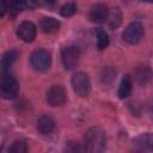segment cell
<instances>
[{
	"instance_id": "1",
	"label": "cell",
	"mask_w": 153,
	"mask_h": 153,
	"mask_svg": "<svg viewBox=\"0 0 153 153\" xmlns=\"http://www.w3.org/2000/svg\"><path fill=\"white\" fill-rule=\"evenodd\" d=\"M85 149L88 152H103L106 146L105 133L98 128L92 127L85 133Z\"/></svg>"
},
{
	"instance_id": "2",
	"label": "cell",
	"mask_w": 153,
	"mask_h": 153,
	"mask_svg": "<svg viewBox=\"0 0 153 153\" xmlns=\"http://www.w3.org/2000/svg\"><path fill=\"white\" fill-rule=\"evenodd\" d=\"M19 84L14 76H12L8 72H5L1 76L0 81V92L1 97L5 99H12L18 94Z\"/></svg>"
},
{
	"instance_id": "3",
	"label": "cell",
	"mask_w": 153,
	"mask_h": 153,
	"mask_svg": "<svg viewBox=\"0 0 153 153\" xmlns=\"http://www.w3.org/2000/svg\"><path fill=\"white\" fill-rule=\"evenodd\" d=\"M30 63H31V66L35 71L45 72V71L49 69V67L51 65V56L47 50L37 49L31 54Z\"/></svg>"
},
{
	"instance_id": "4",
	"label": "cell",
	"mask_w": 153,
	"mask_h": 153,
	"mask_svg": "<svg viewBox=\"0 0 153 153\" xmlns=\"http://www.w3.org/2000/svg\"><path fill=\"white\" fill-rule=\"evenodd\" d=\"M73 91L80 96V97H86L88 96L90 91H91V82L88 79V75L84 72H76L71 80Z\"/></svg>"
},
{
	"instance_id": "5",
	"label": "cell",
	"mask_w": 153,
	"mask_h": 153,
	"mask_svg": "<svg viewBox=\"0 0 153 153\" xmlns=\"http://www.w3.org/2000/svg\"><path fill=\"white\" fill-rule=\"evenodd\" d=\"M80 59V49L75 45H68L65 47L61 50V61L66 69L74 68Z\"/></svg>"
},
{
	"instance_id": "6",
	"label": "cell",
	"mask_w": 153,
	"mask_h": 153,
	"mask_svg": "<svg viewBox=\"0 0 153 153\" xmlns=\"http://www.w3.org/2000/svg\"><path fill=\"white\" fill-rule=\"evenodd\" d=\"M143 36V26L139 22H133L130 23L123 31L122 38L129 44H136L141 41Z\"/></svg>"
},
{
	"instance_id": "7",
	"label": "cell",
	"mask_w": 153,
	"mask_h": 153,
	"mask_svg": "<svg viewBox=\"0 0 153 153\" xmlns=\"http://www.w3.org/2000/svg\"><path fill=\"white\" fill-rule=\"evenodd\" d=\"M47 103L50 106H61L66 103V90L61 85H53L45 96Z\"/></svg>"
},
{
	"instance_id": "8",
	"label": "cell",
	"mask_w": 153,
	"mask_h": 153,
	"mask_svg": "<svg viewBox=\"0 0 153 153\" xmlns=\"http://www.w3.org/2000/svg\"><path fill=\"white\" fill-rule=\"evenodd\" d=\"M36 25L32 23V22H29V20H25V22H22L18 27H17V35L18 37L29 43V42H32L35 38H36Z\"/></svg>"
},
{
	"instance_id": "9",
	"label": "cell",
	"mask_w": 153,
	"mask_h": 153,
	"mask_svg": "<svg viewBox=\"0 0 153 153\" xmlns=\"http://www.w3.org/2000/svg\"><path fill=\"white\" fill-rule=\"evenodd\" d=\"M109 8L105 4H96L91 7L90 12H88V18L91 22L93 23H104L105 20H108L109 18Z\"/></svg>"
},
{
	"instance_id": "10",
	"label": "cell",
	"mask_w": 153,
	"mask_h": 153,
	"mask_svg": "<svg viewBox=\"0 0 153 153\" xmlns=\"http://www.w3.org/2000/svg\"><path fill=\"white\" fill-rule=\"evenodd\" d=\"M134 145L140 149L153 151V133H142L134 139Z\"/></svg>"
},
{
	"instance_id": "11",
	"label": "cell",
	"mask_w": 153,
	"mask_h": 153,
	"mask_svg": "<svg viewBox=\"0 0 153 153\" xmlns=\"http://www.w3.org/2000/svg\"><path fill=\"white\" fill-rule=\"evenodd\" d=\"M39 27L44 33H55L60 29V23L51 17H43L39 22Z\"/></svg>"
},
{
	"instance_id": "12",
	"label": "cell",
	"mask_w": 153,
	"mask_h": 153,
	"mask_svg": "<svg viewBox=\"0 0 153 153\" xmlns=\"http://www.w3.org/2000/svg\"><path fill=\"white\" fill-rule=\"evenodd\" d=\"M54 127H55V122L48 115H44V116L39 117L38 121H37V130L41 134H44V135L50 134L54 130Z\"/></svg>"
},
{
	"instance_id": "13",
	"label": "cell",
	"mask_w": 153,
	"mask_h": 153,
	"mask_svg": "<svg viewBox=\"0 0 153 153\" xmlns=\"http://www.w3.org/2000/svg\"><path fill=\"white\" fill-rule=\"evenodd\" d=\"M135 78H136V80H137V82L140 85H146L147 82H149L152 80L153 73L149 69V67H147V66H140L135 71Z\"/></svg>"
},
{
	"instance_id": "14",
	"label": "cell",
	"mask_w": 153,
	"mask_h": 153,
	"mask_svg": "<svg viewBox=\"0 0 153 153\" xmlns=\"http://www.w3.org/2000/svg\"><path fill=\"white\" fill-rule=\"evenodd\" d=\"M133 88V81L129 75H124L123 79L121 80L120 87H118V97L121 99H126L130 96Z\"/></svg>"
},
{
	"instance_id": "15",
	"label": "cell",
	"mask_w": 153,
	"mask_h": 153,
	"mask_svg": "<svg viewBox=\"0 0 153 153\" xmlns=\"http://www.w3.org/2000/svg\"><path fill=\"white\" fill-rule=\"evenodd\" d=\"M17 56H18V53L16 50H10L7 51L4 56H2V60H1V67H2V71L4 73L7 72L11 66L13 65V62L17 60Z\"/></svg>"
},
{
	"instance_id": "16",
	"label": "cell",
	"mask_w": 153,
	"mask_h": 153,
	"mask_svg": "<svg viewBox=\"0 0 153 153\" xmlns=\"http://www.w3.org/2000/svg\"><path fill=\"white\" fill-rule=\"evenodd\" d=\"M96 33H97V48H98L99 50L105 49V48L108 47V44H109V36H108V32H106L105 30L98 27L97 31H96Z\"/></svg>"
},
{
	"instance_id": "17",
	"label": "cell",
	"mask_w": 153,
	"mask_h": 153,
	"mask_svg": "<svg viewBox=\"0 0 153 153\" xmlns=\"http://www.w3.org/2000/svg\"><path fill=\"white\" fill-rule=\"evenodd\" d=\"M8 12L12 16L18 14L23 8H25V1L24 0H8Z\"/></svg>"
},
{
	"instance_id": "18",
	"label": "cell",
	"mask_w": 153,
	"mask_h": 153,
	"mask_svg": "<svg viewBox=\"0 0 153 153\" xmlns=\"http://www.w3.org/2000/svg\"><path fill=\"white\" fill-rule=\"evenodd\" d=\"M121 12H120V10L118 8H114L110 13H109V18H108V20H109V25L112 27V29H115V27H117L118 25H120V23H121Z\"/></svg>"
},
{
	"instance_id": "19",
	"label": "cell",
	"mask_w": 153,
	"mask_h": 153,
	"mask_svg": "<svg viewBox=\"0 0 153 153\" xmlns=\"http://www.w3.org/2000/svg\"><path fill=\"white\" fill-rule=\"evenodd\" d=\"M8 152L13 153H25L27 152V143L24 140H17L12 143V146L8 148Z\"/></svg>"
},
{
	"instance_id": "20",
	"label": "cell",
	"mask_w": 153,
	"mask_h": 153,
	"mask_svg": "<svg viewBox=\"0 0 153 153\" xmlns=\"http://www.w3.org/2000/svg\"><path fill=\"white\" fill-rule=\"evenodd\" d=\"M76 12V6L74 2H67L60 8V14L62 17H72Z\"/></svg>"
},
{
	"instance_id": "21",
	"label": "cell",
	"mask_w": 153,
	"mask_h": 153,
	"mask_svg": "<svg viewBox=\"0 0 153 153\" xmlns=\"http://www.w3.org/2000/svg\"><path fill=\"white\" fill-rule=\"evenodd\" d=\"M25 1V8H35L43 6L42 0H24Z\"/></svg>"
},
{
	"instance_id": "22",
	"label": "cell",
	"mask_w": 153,
	"mask_h": 153,
	"mask_svg": "<svg viewBox=\"0 0 153 153\" xmlns=\"http://www.w3.org/2000/svg\"><path fill=\"white\" fill-rule=\"evenodd\" d=\"M6 11H8V5H7L6 0H1V17L5 16Z\"/></svg>"
},
{
	"instance_id": "23",
	"label": "cell",
	"mask_w": 153,
	"mask_h": 153,
	"mask_svg": "<svg viewBox=\"0 0 153 153\" xmlns=\"http://www.w3.org/2000/svg\"><path fill=\"white\" fill-rule=\"evenodd\" d=\"M42 2L45 7H53L55 5V0H42Z\"/></svg>"
},
{
	"instance_id": "24",
	"label": "cell",
	"mask_w": 153,
	"mask_h": 153,
	"mask_svg": "<svg viewBox=\"0 0 153 153\" xmlns=\"http://www.w3.org/2000/svg\"><path fill=\"white\" fill-rule=\"evenodd\" d=\"M151 112H152V117H153V104H152V106H151Z\"/></svg>"
},
{
	"instance_id": "25",
	"label": "cell",
	"mask_w": 153,
	"mask_h": 153,
	"mask_svg": "<svg viewBox=\"0 0 153 153\" xmlns=\"http://www.w3.org/2000/svg\"><path fill=\"white\" fill-rule=\"evenodd\" d=\"M143 1H147V2H153V0H143Z\"/></svg>"
}]
</instances>
